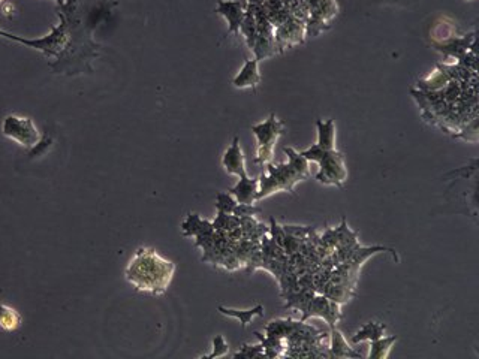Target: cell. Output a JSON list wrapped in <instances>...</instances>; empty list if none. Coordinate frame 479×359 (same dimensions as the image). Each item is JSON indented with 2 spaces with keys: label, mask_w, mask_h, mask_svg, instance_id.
Instances as JSON below:
<instances>
[{
  "label": "cell",
  "mask_w": 479,
  "mask_h": 359,
  "mask_svg": "<svg viewBox=\"0 0 479 359\" xmlns=\"http://www.w3.org/2000/svg\"><path fill=\"white\" fill-rule=\"evenodd\" d=\"M175 273V265L166 261L155 248L141 247L129 261L124 277L140 292L162 295L170 286Z\"/></svg>",
  "instance_id": "1"
},
{
  "label": "cell",
  "mask_w": 479,
  "mask_h": 359,
  "mask_svg": "<svg viewBox=\"0 0 479 359\" xmlns=\"http://www.w3.org/2000/svg\"><path fill=\"white\" fill-rule=\"evenodd\" d=\"M283 152L288 154V163L273 165L268 163L267 174L259 175V189L256 195V204L263 199L271 196L277 192H293V187L300 181L306 180L309 171V161L291 147H285Z\"/></svg>",
  "instance_id": "2"
},
{
  "label": "cell",
  "mask_w": 479,
  "mask_h": 359,
  "mask_svg": "<svg viewBox=\"0 0 479 359\" xmlns=\"http://www.w3.org/2000/svg\"><path fill=\"white\" fill-rule=\"evenodd\" d=\"M307 161L319 163V172L316 180L325 186L343 187L344 181L348 180V170L344 165V157L337 150H324L318 144L312 146L309 150L300 153Z\"/></svg>",
  "instance_id": "3"
},
{
  "label": "cell",
  "mask_w": 479,
  "mask_h": 359,
  "mask_svg": "<svg viewBox=\"0 0 479 359\" xmlns=\"http://www.w3.org/2000/svg\"><path fill=\"white\" fill-rule=\"evenodd\" d=\"M252 132L258 139V152L255 157L256 165H268L274 159L276 143L285 133V123L271 114L263 123L252 126Z\"/></svg>",
  "instance_id": "4"
},
{
  "label": "cell",
  "mask_w": 479,
  "mask_h": 359,
  "mask_svg": "<svg viewBox=\"0 0 479 359\" xmlns=\"http://www.w3.org/2000/svg\"><path fill=\"white\" fill-rule=\"evenodd\" d=\"M60 20H62L60 24L53 27L49 35L41 38V39H24L21 36L12 35V33H8L2 29H0V38L11 39V40H15V43L27 45L33 49H38V51L44 53L48 57H57L58 53H60L62 49L65 48V45L68 44V39H69L68 30H66V21H65L62 14H60Z\"/></svg>",
  "instance_id": "5"
},
{
  "label": "cell",
  "mask_w": 479,
  "mask_h": 359,
  "mask_svg": "<svg viewBox=\"0 0 479 359\" xmlns=\"http://www.w3.org/2000/svg\"><path fill=\"white\" fill-rule=\"evenodd\" d=\"M3 135L14 139L23 147L32 148L39 143V132L30 119H23L19 115H8L2 124Z\"/></svg>",
  "instance_id": "6"
},
{
  "label": "cell",
  "mask_w": 479,
  "mask_h": 359,
  "mask_svg": "<svg viewBox=\"0 0 479 359\" xmlns=\"http://www.w3.org/2000/svg\"><path fill=\"white\" fill-rule=\"evenodd\" d=\"M312 317H321V319L328 323L330 328H335V325L342 319V305L331 301V299L322 294H315L300 321L307 322Z\"/></svg>",
  "instance_id": "7"
},
{
  "label": "cell",
  "mask_w": 479,
  "mask_h": 359,
  "mask_svg": "<svg viewBox=\"0 0 479 359\" xmlns=\"http://www.w3.org/2000/svg\"><path fill=\"white\" fill-rule=\"evenodd\" d=\"M222 166L226 172L231 174V175H237L238 178L249 177L247 171H246L245 153H243L241 146H240V139L237 137L234 138L232 144L226 148V152L223 153Z\"/></svg>",
  "instance_id": "8"
},
{
  "label": "cell",
  "mask_w": 479,
  "mask_h": 359,
  "mask_svg": "<svg viewBox=\"0 0 479 359\" xmlns=\"http://www.w3.org/2000/svg\"><path fill=\"white\" fill-rule=\"evenodd\" d=\"M259 189V178H240L237 185L231 187L228 192L237 199L238 204H256V195Z\"/></svg>",
  "instance_id": "9"
},
{
  "label": "cell",
  "mask_w": 479,
  "mask_h": 359,
  "mask_svg": "<svg viewBox=\"0 0 479 359\" xmlns=\"http://www.w3.org/2000/svg\"><path fill=\"white\" fill-rule=\"evenodd\" d=\"M258 65H259L258 58H254V60H246L245 66H243V69L240 71V73L232 81L234 87H237V89L256 87L260 82V75H259Z\"/></svg>",
  "instance_id": "10"
},
{
  "label": "cell",
  "mask_w": 479,
  "mask_h": 359,
  "mask_svg": "<svg viewBox=\"0 0 479 359\" xmlns=\"http://www.w3.org/2000/svg\"><path fill=\"white\" fill-rule=\"evenodd\" d=\"M328 354H330V358H361V354L355 352L354 347H350L348 345V341L343 337V334L335 328H331V332H330Z\"/></svg>",
  "instance_id": "11"
},
{
  "label": "cell",
  "mask_w": 479,
  "mask_h": 359,
  "mask_svg": "<svg viewBox=\"0 0 479 359\" xmlns=\"http://www.w3.org/2000/svg\"><path fill=\"white\" fill-rule=\"evenodd\" d=\"M316 292L312 289H298L293 292H287V294H282L280 297L285 299V308L287 310H298L301 313H304L307 308L310 299L315 297Z\"/></svg>",
  "instance_id": "12"
},
{
  "label": "cell",
  "mask_w": 479,
  "mask_h": 359,
  "mask_svg": "<svg viewBox=\"0 0 479 359\" xmlns=\"http://www.w3.org/2000/svg\"><path fill=\"white\" fill-rule=\"evenodd\" d=\"M217 12L226 16V20H228L230 23V32L232 33L240 32L241 24H243V16H245V12H243V6L240 5V2H221Z\"/></svg>",
  "instance_id": "13"
},
{
  "label": "cell",
  "mask_w": 479,
  "mask_h": 359,
  "mask_svg": "<svg viewBox=\"0 0 479 359\" xmlns=\"http://www.w3.org/2000/svg\"><path fill=\"white\" fill-rule=\"evenodd\" d=\"M301 321H293L291 317H285V319H274L265 327V336L282 338L285 340L289 334H292L300 327Z\"/></svg>",
  "instance_id": "14"
},
{
  "label": "cell",
  "mask_w": 479,
  "mask_h": 359,
  "mask_svg": "<svg viewBox=\"0 0 479 359\" xmlns=\"http://www.w3.org/2000/svg\"><path fill=\"white\" fill-rule=\"evenodd\" d=\"M217 310H219V313L223 316L237 319L241 323L243 328H246L247 325L254 321V317L264 316V307L263 305H255L254 308H249V310H237V308H228V307L219 305L217 307Z\"/></svg>",
  "instance_id": "15"
},
{
  "label": "cell",
  "mask_w": 479,
  "mask_h": 359,
  "mask_svg": "<svg viewBox=\"0 0 479 359\" xmlns=\"http://www.w3.org/2000/svg\"><path fill=\"white\" fill-rule=\"evenodd\" d=\"M318 146L324 150H334L335 148V123L334 120H318Z\"/></svg>",
  "instance_id": "16"
},
{
  "label": "cell",
  "mask_w": 479,
  "mask_h": 359,
  "mask_svg": "<svg viewBox=\"0 0 479 359\" xmlns=\"http://www.w3.org/2000/svg\"><path fill=\"white\" fill-rule=\"evenodd\" d=\"M212 229V222L201 219L199 214H189L186 220L181 223V231L184 237H197L199 233Z\"/></svg>",
  "instance_id": "17"
},
{
  "label": "cell",
  "mask_w": 479,
  "mask_h": 359,
  "mask_svg": "<svg viewBox=\"0 0 479 359\" xmlns=\"http://www.w3.org/2000/svg\"><path fill=\"white\" fill-rule=\"evenodd\" d=\"M386 331V325L379 322H368L363 328L355 332V336L352 337V343H361V341H375L377 338L383 337Z\"/></svg>",
  "instance_id": "18"
},
{
  "label": "cell",
  "mask_w": 479,
  "mask_h": 359,
  "mask_svg": "<svg viewBox=\"0 0 479 359\" xmlns=\"http://www.w3.org/2000/svg\"><path fill=\"white\" fill-rule=\"evenodd\" d=\"M322 295H325L334 303L344 305L355 297V289H352L349 286H343V285H330L328 283V285L325 286Z\"/></svg>",
  "instance_id": "19"
},
{
  "label": "cell",
  "mask_w": 479,
  "mask_h": 359,
  "mask_svg": "<svg viewBox=\"0 0 479 359\" xmlns=\"http://www.w3.org/2000/svg\"><path fill=\"white\" fill-rule=\"evenodd\" d=\"M397 341L396 336L391 337H381L375 341H370V352L368 358H376V359H385L388 358L392 345Z\"/></svg>",
  "instance_id": "20"
},
{
  "label": "cell",
  "mask_w": 479,
  "mask_h": 359,
  "mask_svg": "<svg viewBox=\"0 0 479 359\" xmlns=\"http://www.w3.org/2000/svg\"><path fill=\"white\" fill-rule=\"evenodd\" d=\"M21 316L14 308L5 304H0V329L6 332H12L20 327Z\"/></svg>",
  "instance_id": "21"
},
{
  "label": "cell",
  "mask_w": 479,
  "mask_h": 359,
  "mask_svg": "<svg viewBox=\"0 0 479 359\" xmlns=\"http://www.w3.org/2000/svg\"><path fill=\"white\" fill-rule=\"evenodd\" d=\"M237 205H238L237 199H235L230 194V192H219V194L216 195V208H217V211L234 214Z\"/></svg>",
  "instance_id": "22"
},
{
  "label": "cell",
  "mask_w": 479,
  "mask_h": 359,
  "mask_svg": "<svg viewBox=\"0 0 479 359\" xmlns=\"http://www.w3.org/2000/svg\"><path fill=\"white\" fill-rule=\"evenodd\" d=\"M228 352H230V346L228 343H226L223 336H216L213 338V352L210 355H205L204 358H221V356H225Z\"/></svg>",
  "instance_id": "23"
},
{
  "label": "cell",
  "mask_w": 479,
  "mask_h": 359,
  "mask_svg": "<svg viewBox=\"0 0 479 359\" xmlns=\"http://www.w3.org/2000/svg\"><path fill=\"white\" fill-rule=\"evenodd\" d=\"M235 358L243 356V358H263L264 356V349L263 345H256V346H250V345H245L241 347V350H238L237 354L234 355Z\"/></svg>",
  "instance_id": "24"
},
{
  "label": "cell",
  "mask_w": 479,
  "mask_h": 359,
  "mask_svg": "<svg viewBox=\"0 0 479 359\" xmlns=\"http://www.w3.org/2000/svg\"><path fill=\"white\" fill-rule=\"evenodd\" d=\"M382 2H391V3H396V2H399V0H382Z\"/></svg>",
  "instance_id": "25"
}]
</instances>
